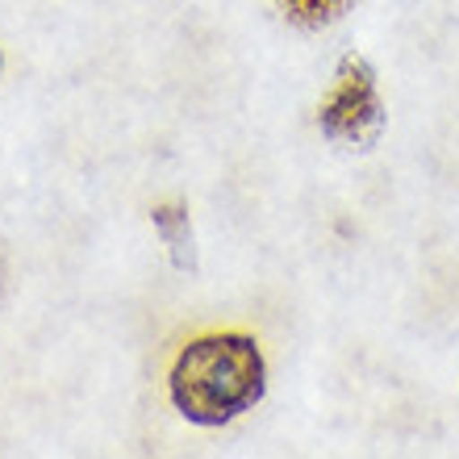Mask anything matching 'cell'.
Masks as SVG:
<instances>
[{
  "label": "cell",
  "instance_id": "277c9868",
  "mask_svg": "<svg viewBox=\"0 0 459 459\" xmlns=\"http://www.w3.org/2000/svg\"><path fill=\"white\" fill-rule=\"evenodd\" d=\"M280 4L297 25H326L347 9V0H280Z\"/></svg>",
  "mask_w": 459,
  "mask_h": 459
},
{
  "label": "cell",
  "instance_id": "7a4b0ae2",
  "mask_svg": "<svg viewBox=\"0 0 459 459\" xmlns=\"http://www.w3.org/2000/svg\"><path fill=\"white\" fill-rule=\"evenodd\" d=\"M380 126V97H376L372 67L347 55L339 67V84L322 105V130L339 143H368Z\"/></svg>",
  "mask_w": 459,
  "mask_h": 459
},
{
  "label": "cell",
  "instance_id": "6da1fadb",
  "mask_svg": "<svg viewBox=\"0 0 459 459\" xmlns=\"http://www.w3.org/2000/svg\"><path fill=\"white\" fill-rule=\"evenodd\" d=\"M264 393V355L247 334H205L171 368V401L188 422L221 426Z\"/></svg>",
  "mask_w": 459,
  "mask_h": 459
},
{
  "label": "cell",
  "instance_id": "3957f363",
  "mask_svg": "<svg viewBox=\"0 0 459 459\" xmlns=\"http://www.w3.org/2000/svg\"><path fill=\"white\" fill-rule=\"evenodd\" d=\"M155 230L163 234V242L171 247V264L180 272H193L196 267V255H193V226H188V209L184 205H159L151 213Z\"/></svg>",
  "mask_w": 459,
  "mask_h": 459
}]
</instances>
